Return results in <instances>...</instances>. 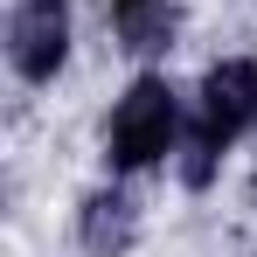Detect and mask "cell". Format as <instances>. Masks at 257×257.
<instances>
[{
	"label": "cell",
	"instance_id": "obj_2",
	"mask_svg": "<svg viewBox=\"0 0 257 257\" xmlns=\"http://www.w3.org/2000/svg\"><path fill=\"white\" fill-rule=\"evenodd\" d=\"M7 56L28 84H49L70 56V7L63 0H21L7 21Z\"/></svg>",
	"mask_w": 257,
	"mask_h": 257
},
{
	"label": "cell",
	"instance_id": "obj_4",
	"mask_svg": "<svg viewBox=\"0 0 257 257\" xmlns=\"http://www.w3.org/2000/svg\"><path fill=\"white\" fill-rule=\"evenodd\" d=\"M111 21H118V42L132 49V56H160V49H174V7L167 0H111Z\"/></svg>",
	"mask_w": 257,
	"mask_h": 257
},
{
	"label": "cell",
	"instance_id": "obj_1",
	"mask_svg": "<svg viewBox=\"0 0 257 257\" xmlns=\"http://www.w3.org/2000/svg\"><path fill=\"white\" fill-rule=\"evenodd\" d=\"M174 139H181V104H174V90L160 77H139L125 90V104L111 111V160L118 167H153V160H167Z\"/></svg>",
	"mask_w": 257,
	"mask_h": 257
},
{
	"label": "cell",
	"instance_id": "obj_3",
	"mask_svg": "<svg viewBox=\"0 0 257 257\" xmlns=\"http://www.w3.org/2000/svg\"><path fill=\"white\" fill-rule=\"evenodd\" d=\"M202 118L222 139H236L243 125H257V63H215L202 77Z\"/></svg>",
	"mask_w": 257,
	"mask_h": 257
},
{
	"label": "cell",
	"instance_id": "obj_5",
	"mask_svg": "<svg viewBox=\"0 0 257 257\" xmlns=\"http://www.w3.org/2000/svg\"><path fill=\"white\" fill-rule=\"evenodd\" d=\"M125 236H132V202H125V195H90L84 243H90V250H118Z\"/></svg>",
	"mask_w": 257,
	"mask_h": 257
}]
</instances>
